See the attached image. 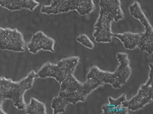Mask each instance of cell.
<instances>
[{
  "label": "cell",
  "mask_w": 153,
  "mask_h": 114,
  "mask_svg": "<svg viewBox=\"0 0 153 114\" xmlns=\"http://www.w3.org/2000/svg\"><path fill=\"white\" fill-rule=\"evenodd\" d=\"M100 86H103L102 83L95 77L87 75L86 81L81 82L74 73L71 74L60 84L59 95L52 99L53 113H65L68 105L85 102L89 95Z\"/></svg>",
  "instance_id": "6da1fadb"
},
{
  "label": "cell",
  "mask_w": 153,
  "mask_h": 114,
  "mask_svg": "<svg viewBox=\"0 0 153 114\" xmlns=\"http://www.w3.org/2000/svg\"><path fill=\"white\" fill-rule=\"evenodd\" d=\"M99 16L94 25L93 36L98 43L112 41V22H117L125 18L120 0H100Z\"/></svg>",
  "instance_id": "7a4b0ae2"
},
{
  "label": "cell",
  "mask_w": 153,
  "mask_h": 114,
  "mask_svg": "<svg viewBox=\"0 0 153 114\" xmlns=\"http://www.w3.org/2000/svg\"><path fill=\"white\" fill-rule=\"evenodd\" d=\"M36 78H38V76L34 70L19 81H13L4 76L0 77V114H7L3 109V104L8 99L12 101L14 106L18 110H25L26 106L24 101L25 93L33 87Z\"/></svg>",
  "instance_id": "3957f363"
},
{
  "label": "cell",
  "mask_w": 153,
  "mask_h": 114,
  "mask_svg": "<svg viewBox=\"0 0 153 114\" xmlns=\"http://www.w3.org/2000/svg\"><path fill=\"white\" fill-rule=\"evenodd\" d=\"M117 58L119 65L114 72L101 70L97 65H93L91 68L87 75L98 79L102 83L103 86L111 84L115 89H119L125 85L130 79L132 75V68L130 67L128 54L127 53H117Z\"/></svg>",
  "instance_id": "277c9868"
},
{
  "label": "cell",
  "mask_w": 153,
  "mask_h": 114,
  "mask_svg": "<svg viewBox=\"0 0 153 114\" xmlns=\"http://www.w3.org/2000/svg\"><path fill=\"white\" fill-rule=\"evenodd\" d=\"M95 9L93 0H51L49 5H43L41 12L47 15H56L76 10L80 16L89 15Z\"/></svg>",
  "instance_id": "5b68a950"
},
{
  "label": "cell",
  "mask_w": 153,
  "mask_h": 114,
  "mask_svg": "<svg viewBox=\"0 0 153 114\" xmlns=\"http://www.w3.org/2000/svg\"><path fill=\"white\" fill-rule=\"evenodd\" d=\"M79 62V57L63 58L56 64L46 62L37 71L38 78H53L59 84L71 74H74Z\"/></svg>",
  "instance_id": "8992f818"
},
{
  "label": "cell",
  "mask_w": 153,
  "mask_h": 114,
  "mask_svg": "<svg viewBox=\"0 0 153 114\" xmlns=\"http://www.w3.org/2000/svg\"><path fill=\"white\" fill-rule=\"evenodd\" d=\"M149 79L145 84L141 85L136 95L130 100H126L123 102V106L129 111L137 112L143 109L145 106L152 102L153 95V73L152 63L149 64Z\"/></svg>",
  "instance_id": "52a82bcc"
},
{
  "label": "cell",
  "mask_w": 153,
  "mask_h": 114,
  "mask_svg": "<svg viewBox=\"0 0 153 114\" xmlns=\"http://www.w3.org/2000/svg\"><path fill=\"white\" fill-rule=\"evenodd\" d=\"M25 47L24 35L17 29L0 27V50L24 53Z\"/></svg>",
  "instance_id": "ba28073f"
},
{
  "label": "cell",
  "mask_w": 153,
  "mask_h": 114,
  "mask_svg": "<svg viewBox=\"0 0 153 114\" xmlns=\"http://www.w3.org/2000/svg\"><path fill=\"white\" fill-rule=\"evenodd\" d=\"M55 40L49 37L42 31H39L32 36L30 41L26 44V47L29 52L36 54L40 51H50L55 53Z\"/></svg>",
  "instance_id": "9c48e42d"
},
{
  "label": "cell",
  "mask_w": 153,
  "mask_h": 114,
  "mask_svg": "<svg viewBox=\"0 0 153 114\" xmlns=\"http://www.w3.org/2000/svg\"><path fill=\"white\" fill-rule=\"evenodd\" d=\"M108 103L102 106V113L104 114H126L129 110L123 106V102L127 100L126 94L123 93L117 99L109 97Z\"/></svg>",
  "instance_id": "30bf717a"
},
{
  "label": "cell",
  "mask_w": 153,
  "mask_h": 114,
  "mask_svg": "<svg viewBox=\"0 0 153 114\" xmlns=\"http://www.w3.org/2000/svg\"><path fill=\"white\" fill-rule=\"evenodd\" d=\"M39 5L36 0H0V7L10 11L27 9L33 12Z\"/></svg>",
  "instance_id": "8fae6325"
},
{
  "label": "cell",
  "mask_w": 153,
  "mask_h": 114,
  "mask_svg": "<svg viewBox=\"0 0 153 114\" xmlns=\"http://www.w3.org/2000/svg\"><path fill=\"white\" fill-rule=\"evenodd\" d=\"M141 33L126 32L123 33H114L113 37L119 39L124 47L128 50H134L139 46L141 38Z\"/></svg>",
  "instance_id": "7c38bea8"
},
{
  "label": "cell",
  "mask_w": 153,
  "mask_h": 114,
  "mask_svg": "<svg viewBox=\"0 0 153 114\" xmlns=\"http://www.w3.org/2000/svg\"><path fill=\"white\" fill-rule=\"evenodd\" d=\"M129 11L131 15L136 20H138L143 25L145 31L153 32L152 26L145 13L141 9L140 4L137 1H134L129 6Z\"/></svg>",
  "instance_id": "4fadbf2b"
},
{
  "label": "cell",
  "mask_w": 153,
  "mask_h": 114,
  "mask_svg": "<svg viewBox=\"0 0 153 114\" xmlns=\"http://www.w3.org/2000/svg\"><path fill=\"white\" fill-rule=\"evenodd\" d=\"M25 113L28 114H46V108L43 102L39 101L37 99L32 97L29 104H26L24 110Z\"/></svg>",
  "instance_id": "5bb4252c"
},
{
  "label": "cell",
  "mask_w": 153,
  "mask_h": 114,
  "mask_svg": "<svg viewBox=\"0 0 153 114\" xmlns=\"http://www.w3.org/2000/svg\"><path fill=\"white\" fill-rule=\"evenodd\" d=\"M76 40L78 43H81L82 46L87 47V48L90 49H93L94 48V43L85 34L79 35L78 36L76 37Z\"/></svg>",
  "instance_id": "9a60e30c"
}]
</instances>
